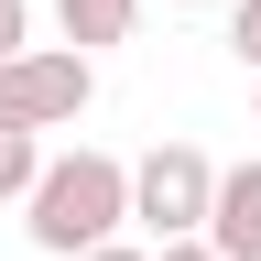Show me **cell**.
I'll return each instance as SVG.
<instances>
[{
  "instance_id": "6",
  "label": "cell",
  "mask_w": 261,
  "mask_h": 261,
  "mask_svg": "<svg viewBox=\"0 0 261 261\" xmlns=\"http://www.w3.org/2000/svg\"><path fill=\"white\" fill-rule=\"evenodd\" d=\"M33 174H44V130H11V120H0V207H11Z\"/></svg>"
},
{
  "instance_id": "1",
  "label": "cell",
  "mask_w": 261,
  "mask_h": 261,
  "mask_svg": "<svg viewBox=\"0 0 261 261\" xmlns=\"http://www.w3.org/2000/svg\"><path fill=\"white\" fill-rule=\"evenodd\" d=\"M120 218H130V163L120 152H44V174L22 185V228H33V250L44 261H76L98 240H120Z\"/></svg>"
},
{
  "instance_id": "2",
  "label": "cell",
  "mask_w": 261,
  "mask_h": 261,
  "mask_svg": "<svg viewBox=\"0 0 261 261\" xmlns=\"http://www.w3.org/2000/svg\"><path fill=\"white\" fill-rule=\"evenodd\" d=\"M87 98H98V65H87L76 44H22V55H0V120H11V130H76Z\"/></svg>"
},
{
  "instance_id": "7",
  "label": "cell",
  "mask_w": 261,
  "mask_h": 261,
  "mask_svg": "<svg viewBox=\"0 0 261 261\" xmlns=\"http://www.w3.org/2000/svg\"><path fill=\"white\" fill-rule=\"evenodd\" d=\"M228 55L261 76V0H228Z\"/></svg>"
},
{
  "instance_id": "12",
  "label": "cell",
  "mask_w": 261,
  "mask_h": 261,
  "mask_svg": "<svg viewBox=\"0 0 261 261\" xmlns=\"http://www.w3.org/2000/svg\"><path fill=\"white\" fill-rule=\"evenodd\" d=\"M250 109H261V98H250Z\"/></svg>"
},
{
  "instance_id": "3",
  "label": "cell",
  "mask_w": 261,
  "mask_h": 261,
  "mask_svg": "<svg viewBox=\"0 0 261 261\" xmlns=\"http://www.w3.org/2000/svg\"><path fill=\"white\" fill-rule=\"evenodd\" d=\"M207 185H218L207 142H152L130 163V218H142L152 240H196V228H207Z\"/></svg>"
},
{
  "instance_id": "4",
  "label": "cell",
  "mask_w": 261,
  "mask_h": 261,
  "mask_svg": "<svg viewBox=\"0 0 261 261\" xmlns=\"http://www.w3.org/2000/svg\"><path fill=\"white\" fill-rule=\"evenodd\" d=\"M218 261H261V163H218L207 185V228H196Z\"/></svg>"
},
{
  "instance_id": "8",
  "label": "cell",
  "mask_w": 261,
  "mask_h": 261,
  "mask_svg": "<svg viewBox=\"0 0 261 261\" xmlns=\"http://www.w3.org/2000/svg\"><path fill=\"white\" fill-rule=\"evenodd\" d=\"M33 44V0H0V55H22Z\"/></svg>"
},
{
  "instance_id": "9",
  "label": "cell",
  "mask_w": 261,
  "mask_h": 261,
  "mask_svg": "<svg viewBox=\"0 0 261 261\" xmlns=\"http://www.w3.org/2000/svg\"><path fill=\"white\" fill-rule=\"evenodd\" d=\"M152 261H218L207 240H152Z\"/></svg>"
},
{
  "instance_id": "5",
  "label": "cell",
  "mask_w": 261,
  "mask_h": 261,
  "mask_svg": "<svg viewBox=\"0 0 261 261\" xmlns=\"http://www.w3.org/2000/svg\"><path fill=\"white\" fill-rule=\"evenodd\" d=\"M55 22H65V44H76V55H109V44H130L142 0H55Z\"/></svg>"
},
{
  "instance_id": "10",
  "label": "cell",
  "mask_w": 261,
  "mask_h": 261,
  "mask_svg": "<svg viewBox=\"0 0 261 261\" xmlns=\"http://www.w3.org/2000/svg\"><path fill=\"white\" fill-rule=\"evenodd\" d=\"M76 261H152V250H130V240H98V250H76Z\"/></svg>"
},
{
  "instance_id": "11",
  "label": "cell",
  "mask_w": 261,
  "mask_h": 261,
  "mask_svg": "<svg viewBox=\"0 0 261 261\" xmlns=\"http://www.w3.org/2000/svg\"><path fill=\"white\" fill-rule=\"evenodd\" d=\"M174 11H196V0H174Z\"/></svg>"
}]
</instances>
